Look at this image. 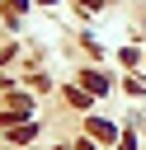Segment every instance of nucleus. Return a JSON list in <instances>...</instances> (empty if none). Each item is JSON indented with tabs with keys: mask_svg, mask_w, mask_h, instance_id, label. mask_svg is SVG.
<instances>
[{
	"mask_svg": "<svg viewBox=\"0 0 146 150\" xmlns=\"http://www.w3.org/2000/svg\"><path fill=\"white\" fill-rule=\"evenodd\" d=\"M89 131H94L99 141H108V136H113V127H108V122H89Z\"/></svg>",
	"mask_w": 146,
	"mask_h": 150,
	"instance_id": "1",
	"label": "nucleus"
}]
</instances>
